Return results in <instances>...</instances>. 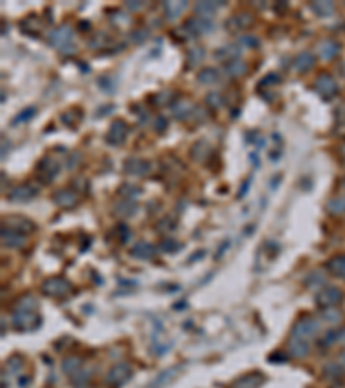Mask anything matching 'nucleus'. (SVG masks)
I'll return each mask as SVG.
<instances>
[{"label": "nucleus", "instance_id": "1", "mask_svg": "<svg viewBox=\"0 0 345 388\" xmlns=\"http://www.w3.org/2000/svg\"><path fill=\"white\" fill-rule=\"evenodd\" d=\"M317 331H319V323H317L316 319H311V317H305V319H300L295 326H293L292 338L305 341L309 338H314Z\"/></svg>", "mask_w": 345, "mask_h": 388}, {"label": "nucleus", "instance_id": "2", "mask_svg": "<svg viewBox=\"0 0 345 388\" xmlns=\"http://www.w3.org/2000/svg\"><path fill=\"white\" fill-rule=\"evenodd\" d=\"M42 290H44L45 295H50V297H66L73 290V285L64 278H50L47 281H44Z\"/></svg>", "mask_w": 345, "mask_h": 388}, {"label": "nucleus", "instance_id": "3", "mask_svg": "<svg viewBox=\"0 0 345 388\" xmlns=\"http://www.w3.org/2000/svg\"><path fill=\"white\" fill-rule=\"evenodd\" d=\"M13 324L14 328L21 329V331H32L40 324V317L35 316L30 310H16L13 314Z\"/></svg>", "mask_w": 345, "mask_h": 388}, {"label": "nucleus", "instance_id": "4", "mask_svg": "<svg viewBox=\"0 0 345 388\" xmlns=\"http://www.w3.org/2000/svg\"><path fill=\"white\" fill-rule=\"evenodd\" d=\"M57 173H59V164H57L54 159L44 157L40 162H38L37 176H38V180L44 181V183H50V181L57 176Z\"/></svg>", "mask_w": 345, "mask_h": 388}, {"label": "nucleus", "instance_id": "5", "mask_svg": "<svg viewBox=\"0 0 345 388\" xmlns=\"http://www.w3.org/2000/svg\"><path fill=\"white\" fill-rule=\"evenodd\" d=\"M126 135H128L126 123L123 121V119H118V121H114L111 124L109 131H107V135H106V142L109 143V145H121V143L125 142Z\"/></svg>", "mask_w": 345, "mask_h": 388}, {"label": "nucleus", "instance_id": "6", "mask_svg": "<svg viewBox=\"0 0 345 388\" xmlns=\"http://www.w3.org/2000/svg\"><path fill=\"white\" fill-rule=\"evenodd\" d=\"M71 38H73V30H71V26H68V25L61 26V28H57V30H52L49 33L50 45L57 47L59 50L68 44H71Z\"/></svg>", "mask_w": 345, "mask_h": 388}, {"label": "nucleus", "instance_id": "7", "mask_svg": "<svg viewBox=\"0 0 345 388\" xmlns=\"http://www.w3.org/2000/svg\"><path fill=\"white\" fill-rule=\"evenodd\" d=\"M185 28L188 30L190 35H207L214 30V25L211 23V19L195 16V18H190L188 21L185 23Z\"/></svg>", "mask_w": 345, "mask_h": 388}, {"label": "nucleus", "instance_id": "8", "mask_svg": "<svg viewBox=\"0 0 345 388\" xmlns=\"http://www.w3.org/2000/svg\"><path fill=\"white\" fill-rule=\"evenodd\" d=\"M340 300H342V293H340L338 288H333V286L321 290V292L316 295L317 305H321V307H324V309L333 307V305L338 304Z\"/></svg>", "mask_w": 345, "mask_h": 388}, {"label": "nucleus", "instance_id": "9", "mask_svg": "<svg viewBox=\"0 0 345 388\" xmlns=\"http://www.w3.org/2000/svg\"><path fill=\"white\" fill-rule=\"evenodd\" d=\"M254 25V16L249 13H240L231 16L230 19H226L224 26L230 31H238V30H247Z\"/></svg>", "mask_w": 345, "mask_h": 388}, {"label": "nucleus", "instance_id": "10", "mask_svg": "<svg viewBox=\"0 0 345 388\" xmlns=\"http://www.w3.org/2000/svg\"><path fill=\"white\" fill-rule=\"evenodd\" d=\"M314 88H316V90L319 92L323 97H331L336 93V83H335V80L328 75V73H321V75L316 78V81H314Z\"/></svg>", "mask_w": 345, "mask_h": 388}, {"label": "nucleus", "instance_id": "11", "mask_svg": "<svg viewBox=\"0 0 345 388\" xmlns=\"http://www.w3.org/2000/svg\"><path fill=\"white\" fill-rule=\"evenodd\" d=\"M4 223L7 224V228H9L11 231H18V233H23V235L35 230V224L32 221L26 219V217H21V216H9L4 219Z\"/></svg>", "mask_w": 345, "mask_h": 388}, {"label": "nucleus", "instance_id": "12", "mask_svg": "<svg viewBox=\"0 0 345 388\" xmlns=\"http://www.w3.org/2000/svg\"><path fill=\"white\" fill-rule=\"evenodd\" d=\"M37 193H38V190L35 188L33 185L25 183V185L16 186V188L9 193V199L13 202H28V200H32L33 197H37Z\"/></svg>", "mask_w": 345, "mask_h": 388}, {"label": "nucleus", "instance_id": "13", "mask_svg": "<svg viewBox=\"0 0 345 388\" xmlns=\"http://www.w3.org/2000/svg\"><path fill=\"white\" fill-rule=\"evenodd\" d=\"M128 378H130V366L125 362H121L109 371V374H107V383H111V385H121V383H125Z\"/></svg>", "mask_w": 345, "mask_h": 388}, {"label": "nucleus", "instance_id": "14", "mask_svg": "<svg viewBox=\"0 0 345 388\" xmlns=\"http://www.w3.org/2000/svg\"><path fill=\"white\" fill-rule=\"evenodd\" d=\"M125 171L130 174H137V176H143V174L150 173V164L143 159L138 157H130L125 162Z\"/></svg>", "mask_w": 345, "mask_h": 388}, {"label": "nucleus", "instance_id": "15", "mask_svg": "<svg viewBox=\"0 0 345 388\" xmlns=\"http://www.w3.org/2000/svg\"><path fill=\"white\" fill-rule=\"evenodd\" d=\"M2 243L4 247H9V248H21L26 243V236L18 231L2 230Z\"/></svg>", "mask_w": 345, "mask_h": 388}, {"label": "nucleus", "instance_id": "16", "mask_svg": "<svg viewBox=\"0 0 345 388\" xmlns=\"http://www.w3.org/2000/svg\"><path fill=\"white\" fill-rule=\"evenodd\" d=\"M78 200V193L75 190H59L54 195V202L61 207H73Z\"/></svg>", "mask_w": 345, "mask_h": 388}, {"label": "nucleus", "instance_id": "17", "mask_svg": "<svg viewBox=\"0 0 345 388\" xmlns=\"http://www.w3.org/2000/svg\"><path fill=\"white\" fill-rule=\"evenodd\" d=\"M249 69V66L245 64L242 59H233V61H228L224 64V73H226L230 78H238V76H243Z\"/></svg>", "mask_w": 345, "mask_h": 388}, {"label": "nucleus", "instance_id": "18", "mask_svg": "<svg viewBox=\"0 0 345 388\" xmlns=\"http://www.w3.org/2000/svg\"><path fill=\"white\" fill-rule=\"evenodd\" d=\"M314 62H316V59H314V56L311 52H302L300 56H297L295 62H293V69H295L297 73H305L312 68Z\"/></svg>", "mask_w": 345, "mask_h": 388}, {"label": "nucleus", "instance_id": "19", "mask_svg": "<svg viewBox=\"0 0 345 388\" xmlns=\"http://www.w3.org/2000/svg\"><path fill=\"white\" fill-rule=\"evenodd\" d=\"M238 54H240L238 47L233 45V44H228V45H223L221 49L216 50L214 56H216V59H219V61H224V59L233 61V59H238Z\"/></svg>", "mask_w": 345, "mask_h": 388}, {"label": "nucleus", "instance_id": "20", "mask_svg": "<svg viewBox=\"0 0 345 388\" xmlns=\"http://www.w3.org/2000/svg\"><path fill=\"white\" fill-rule=\"evenodd\" d=\"M288 352L292 357H297V359H300V357H305L309 352V345L305 343L304 340H295L292 338L288 341Z\"/></svg>", "mask_w": 345, "mask_h": 388}, {"label": "nucleus", "instance_id": "21", "mask_svg": "<svg viewBox=\"0 0 345 388\" xmlns=\"http://www.w3.org/2000/svg\"><path fill=\"white\" fill-rule=\"evenodd\" d=\"M154 254H156V248L150 245V243H145V242L137 243V245L131 248V255H133V257H138V259H150Z\"/></svg>", "mask_w": 345, "mask_h": 388}, {"label": "nucleus", "instance_id": "22", "mask_svg": "<svg viewBox=\"0 0 345 388\" xmlns=\"http://www.w3.org/2000/svg\"><path fill=\"white\" fill-rule=\"evenodd\" d=\"M190 154H192V157L195 159V161H205V159L209 157V154H211V147H209L207 142L200 140V142H197L195 145L192 147Z\"/></svg>", "mask_w": 345, "mask_h": 388}, {"label": "nucleus", "instance_id": "23", "mask_svg": "<svg viewBox=\"0 0 345 388\" xmlns=\"http://www.w3.org/2000/svg\"><path fill=\"white\" fill-rule=\"evenodd\" d=\"M221 6H223V2H218V4H214V2H199L195 6V11H197V14H199L200 18L209 19L212 14L216 13V11L219 9Z\"/></svg>", "mask_w": 345, "mask_h": 388}, {"label": "nucleus", "instance_id": "24", "mask_svg": "<svg viewBox=\"0 0 345 388\" xmlns=\"http://www.w3.org/2000/svg\"><path fill=\"white\" fill-rule=\"evenodd\" d=\"M187 6H188L187 2H166L164 9H166V16H168V19H176L178 16L187 9Z\"/></svg>", "mask_w": 345, "mask_h": 388}, {"label": "nucleus", "instance_id": "25", "mask_svg": "<svg viewBox=\"0 0 345 388\" xmlns=\"http://www.w3.org/2000/svg\"><path fill=\"white\" fill-rule=\"evenodd\" d=\"M119 195L125 197L126 200H131V199H137L138 195L142 193V188L133 183H123L121 186H119Z\"/></svg>", "mask_w": 345, "mask_h": 388}, {"label": "nucleus", "instance_id": "26", "mask_svg": "<svg viewBox=\"0 0 345 388\" xmlns=\"http://www.w3.org/2000/svg\"><path fill=\"white\" fill-rule=\"evenodd\" d=\"M190 111H192V106L187 100H178L176 104H173V116L176 119H185L190 116Z\"/></svg>", "mask_w": 345, "mask_h": 388}, {"label": "nucleus", "instance_id": "27", "mask_svg": "<svg viewBox=\"0 0 345 388\" xmlns=\"http://www.w3.org/2000/svg\"><path fill=\"white\" fill-rule=\"evenodd\" d=\"M328 269L335 274L345 276V255H338V257L331 259V261L328 262Z\"/></svg>", "mask_w": 345, "mask_h": 388}, {"label": "nucleus", "instance_id": "28", "mask_svg": "<svg viewBox=\"0 0 345 388\" xmlns=\"http://www.w3.org/2000/svg\"><path fill=\"white\" fill-rule=\"evenodd\" d=\"M319 52L323 59H333L336 56V52H338V44H335V42H324L319 47Z\"/></svg>", "mask_w": 345, "mask_h": 388}, {"label": "nucleus", "instance_id": "29", "mask_svg": "<svg viewBox=\"0 0 345 388\" xmlns=\"http://www.w3.org/2000/svg\"><path fill=\"white\" fill-rule=\"evenodd\" d=\"M80 367H81V360L78 357H68V359L63 362V371L68 376H71V374H75L76 371H80Z\"/></svg>", "mask_w": 345, "mask_h": 388}, {"label": "nucleus", "instance_id": "30", "mask_svg": "<svg viewBox=\"0 0 345 388\" xmlns=\"http://www.w3.org/2000/svg\"><path fill=\"white\" fill-rule=\"evenodd\" d=\"M199 81L202 85H214L218 81V71L212 68H207L199 73Z\"/></svg>", "mask_w": 345, "mask_h": 388}, {"label": "nucleus", "instance_id": "31", "mask_svg": "<svg viewBox=\"0 0 345 388\" xmlns=\"http://www.w3.org/2000/svg\"><path fill=\"white\" fill-rule=\"evenodd\" d=\"M204 49L202 47H193V49H190L188 50V56H187V59H188V64L190 66H197V64H200L202 62V59H204Z\"/></svg>", "mask_w": 345, "mask_h": 388}, {"label": "nucleus", "instance_id": "32", "mask_svg": "<svg viewBox=\"0 0 345 388\" xmlns=\"http://www.w3.org/2000/svg\"><path fill=\"white\" fill-rule=\"evenodd\" d=\"M311 9L317 16H329L333 13L331 2H314V4H311Z\"/></svg>", "mask_w": 345, "mask_h": 388}, {"label": "nucleus", "instance_id": "33", "mask_svg": "<svg viewBox=\"0 0 345 388\" xmlns=\"http://www.w3.org/2000/svg\"><path fill=\"white\" fill-rule=\"evenodd\" d=\"M328 211L331 212V214H342V212H345V199H342V197H336V199L329 200L328 202Z\"/></svg>", "mask_w": 345, "mask_h": 388}, {"label": "nucleus", "instance_id": "34", "mask_svg": "<svg viewBox=\"0 0 345 388\" xmlns=\"http://www.w3.org/2000/svg\"><path fill=\"white\" fill-rule=\"evenodd\" d=\"M35 305H37V298L32 297V295H25V297L18 302L16 310H30V312H32L35 309Z\"/></svg>", "mask_w": 345, "mask_h": 388}, {"label": "nucleus", "instance_id": "35", "mask_svg": "<svg viewBox=\"0 0 345 388\" xmlns=\"http://www.w3.org/2000/svg\"><path fill=\"white\" fill-rule=\"evenodd\" d=\"M116 212L119 216H131L135 212V204H131V200H123L116 205Z\"/></svg>", "mask_w": 345, "mask_h": 388}, {"label": "nucleus", "instance_id": "36", "mask_svg": "<svg viewBox=\"0 0 345 388\" xmlns=\"http://www.w3.org/2000/svg\"><path fill=\"white\" fill-rule=\"evenodd\" d=\"M343 338H345V329H342V331H329L323 336L321 343L329 345V343H335V341H342Z\"/></svg>", "mask_w": 345, "mask_h": 388}, {"label": "nucleus", "instance_id": "37", "mask_svg": "<svg viewBox=\"0 0 345 388\" xmlns=\"http://www.w3.org/2000/svg\"><path fill=\"white\" fill-rule=\"evenodd\" d=\"M76 112H80V111H66V112H63V114H61V121H63L64 124H68V126H75V124L81 119V114L76 116Z\"/></svg>", "mask_w": 345, "mask_h": 388}, {"label": "nucleus", "instance_id": "38", "mask_svg": "<svg viewBox=\"0 0 345 388\" xmlns=\"http://www.w3.org/2000/svg\"><path fill=\"white\" fill-rule=\"evenodd\" d=\"M261 381H262V378L259 374H250V376H247V378L240 379L238 386L240 388H255Z\"/></svg>", "mask_w": 345, "mask_h": 388}, {"label": "nucleus", "instance_id": "39", "mask_svg": "<svg viewBox=\"0 0 345 388\" xmlns=\"http://www.w3.org/2000/svg\"><path fill=\"white\" fill-rule=\"evenodd\" d=\"M69 378H71V381L75 386H85L88 381V378H90V374H88L87 371H76L75 374H71Z\"/></svg>", "mask_w": 345, "mask_h": 388}, {"label": "nucleus", "instance_id": "40", "mask_svg": "<svg viewBox=\"0 0 345 388\" xmlns=\"http://www.w3.org/2000/svg\"><path fill=\"white\" fill-rule=\"evenodd\" d=\"M35 114H37V109H35V107H28V109H25V111H23L21 114H18L16 118L13 119V124H18V123H26V121H30V119H32Z\"/></svg>", "mask_w": 345, "mask_h": 388}, {"label": "nucleus", "instance_id": "41", "mask_svg": "<svg viewBox=\"0 0 345 388\" xmlns=\"http://www.w3.org/2000/svg\"><path fill=\"white\" fill-rule=\"evenodd\" d=\"M99 83H100V88H102V90H106L107 93H112V92L116 90V88H118L116 81L112 80L111 76H102V78L99 80Z\"/></svg>", "mask_w": 345, "mask_h": 388}, {"label": "nucleus", "instance_id": "42", "mask_svg": "<svg viewBox=\"0 0 345 388\" xmlns=\"http://www.w3.org/2000/svg\"><path fill=\"white\" fill-rule=\"evenodd\" d=\"M205 102L209 104V107H211V109H219L224 104V100H223V97H221L219 93H209L207 99H205Z\"/></svg>", "mask_w": 345, "mask_h": 388}, {"label": "nucleus", "instance_id": "43", "mask_svg": "<svg viewBox=\"0 0 345 388\" xmlns=\"http://www.w3.org/2000/svg\"><path fill=\"white\" fill-rule=\"evenodd\" d=\"M238 44L242 47H249V49H254V47L259 45V40L252 35H243V37L238 38Z\"/></svg>", "mask_w": 345, "mask_h": 388}, {"label": "nucleus", "instance_id": "44", "mask_svg": "<svg viewBox=\"0 0 345 388\" xmlns=\"http://www.w3.org/2000/svg\"><path fill=\"white\" fill-rule=\"evenodd\" d=\"M323 317L326 321H329V323H336V321L340 319V312L336 309H333V307H328V309H324Z\"/></svg>", "mask_w": 345, "mask_h": 388}, {"label": "nucleus", "instance_id": "45", "mask_svg": "<svg viewBox=\"0 0 345 388\" xmlns=\"http://www.w3.org/2000/svg\"><path fill=\"white\" fill-rule=\"evenodd\" d=\"M278 81H280V76H278L276 73H271V75H267V76L262 78L259 85H261V87H271V85L278 83Z\"/></svg>", "mask_w": 345, "mask_h": 388}, {"label": "nucleus", "instance_id": "46", "mask_svg": "<svg viewBox=\"0 0 345 388\" xmlns=\"http://www.w3.org/2000/svg\"><path fill=\"white\" fill-rule=\"evenodd\" d=\"M178 247H180V243H176L173 238H166V240H162V243H161V248L164 252H174V248H178Z\"/></svg>", "mask_w": 345, "mask_h": 388}, {"label": "nucleus", "instance_id": "47", "mask_svg": "<svg viewBox=\"0 0 345 388\" xmlns=\"http://www.w3.org/2000/svg\"><path fill=\"white\" fill-rule=\"evenodd\" d=\"M307 286H316V285H321V283L324 281L323 278H321V273H317V271H314V273H311L307 276Z\"/></svg>", "mask_w": 345, "mask_h": 388}, {"label": "nucleus", "instance_id": "48", "mask_svg": "<svg viewBox=\"0 0 345 388\" xmlns=\"http://www.w3.org/2000/svg\"><path fill=\"white\" fill-rule=\"evenodd\" d=\"M80 161H81V155L78 152L71 154V155H69V161L66 162V168H68V169L76 168V164H80Z\"/></svg>", "mask_w": 345, "mask_h": 388}, {"label": "nucleus", "instance_id": "49", "mask_svg": "<svg viewBox=\"0 0 345 388\" xmlns=\"http://www.w3.org/2000/svg\"><path fill=\"white\" fill-rule=\"evenodd\" d=\"M166 124H168V123H166V118H164V116H159L157 121H156V130H157V131H164V130H166Z\"/></svg>", "mask_w": 345, "mask_h": 388}, {"label": "nucleus", "instance_id": "50", "mask_svg": "<svg viewBox=\"0 0 345 388\" xmlns=\"http://www.w3.org/2000/svg\"><path fill=\"white\" fill-rule=\"evenodd\" d=\"M130 38H133V40L137 42V44H142L143 38H147V31H137V33H133Z\"/></svg>", "mask_w": 345, "mask_h": 388}, {"label": "nucleus", "instance_id": "51", "mask_svg": "<svg viewBox=\"0 0 345 388\" xmlns=\"http://www.w3.org/2000/svg\"><path fill=\"white\" fill-rule=\"evenodd\" d=\"M250 183H252V181H250V180H247L245 183H243V186H242V188H240V192H238V197H240V199H242V197H245V193L249 192V188H250Z\"/></svg>", "mask_w": 345, "mask_h": 388}, {"label": "nucleus", "instance_id": "52", "mask_svg": "<svg viewBox=\"0 0 345 388\" xmlns=\"http://www.w3.org/2000/svg\"><path fill=\"white\" fill-rule=\"evenodd\" d=\"M126 7L130 11H138V9H142V7H143V4L142 2H126Z\"/></svg>", "mask_w": 345, "mask_h": 388}, {"label": "nucleus", "instance_id": "53", "mask_svg": "<svg viewBox=\"0 0 345 388\" xmlns=\"http://www.w3.org/2000/svg\"><path fill=\"white\" fill-rule=\"evenodd\" d=\"M336 366H340V367H342V369H345V350H343V352H340L338 359H336Z\"/></svg>", "mask_w": 345, "mask_h": 388}, {"label": "nucleus", "instance_id": "54", "mask_svg": "<svg viewBox=\"0 0 345 388\" xmlns=\"http://www.w3.org/2000/svg\"><path fill=\"white\" fill-rule=\"evenodd\" d=\"M269 360H273V362H285V355H278V354H273L269 357Z\"/></svg>", "mask_w": 345, "mask_h": 388}]
</instances>
